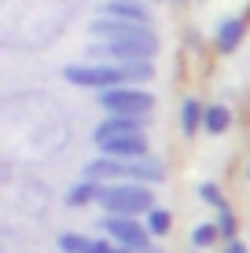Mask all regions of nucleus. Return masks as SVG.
<instances>
[{
    "label": "nucleus",
    "instance_id": "10",
    "mask_svg": "<svg viewBox=\"0 0 250 253\" xmlns=\"http://www.w3.org/2000/svg\"><path fill=\"white\" fill-rule=\"evenodd\" d=\"M107 136H144V118H129V114H107L96 125L92 139H107Z\"/></svg>",
    "mask_w": 250,
    "mask_h": 253
},
{
    "label": "nucleus",
    "instance_id": "22",
    "mask_svg": "<svg viewBox=\"0 0 250 253\" xmlns=\"http://www.w3.org/2000/svg\"><path fill=\"white\" fill-rule=\"evenodd\" d=\"M129 253H162V250H158V246L151 242V246H144V250H129Z\"/></svg>",
    "mask_w": 250,
    "mask_h": 253
},
{
    "label": "nucleus",
    "instance_id": "20",
    "mask_svg": "<svg viewBox=\"0 0 250 253\" xmlns=\"http://www.w3.org/2000/svg\"><path fill=\"white\" fill-rule=\"evenodd\" d=\"M92 253H129V250L118 246V242H110V239H96L92 242Z\"/></svg>",
    "mask_w": 250,
    "mask_h": 253
},
{
    "label": "nucleus",
    "instance_id": "12",
    "mask_svg": "<svg viewBox=\"0 0 250 253\" xmlns=\"http://www.w3.org/2000/svg\"><path fill=\"white\" fill-rule=\"evenodd\" d=\"M202 121H206V103L202 99L192 95V99L180 103V132H184V136H195L202 128Z\"/></svg>",
    "mask_w": 250,
    "mask_h": 253
},
{
    "label": "nucleus",
    "instance_id": "11",
    "mask_svg": "<svg viewBox=\"0 0 250 253\" xmlns=\"http://www.w3.org/2000/svg\"><path fill=\"white\" fill-rule=\"evenodd\" d=\"M103 15L148 26V4H144V0H107V4H103Z\"/></svg>",
    "mask_w": 250,
    "mask_h": 253
},
{
    "label": "nucleus",
    "instance_id": "6",
    "mask_svg": "<svg viewBox=\"0 0 250 253\" xmlns=\"http://www.w3.org/2000/svg\"><path fill=\"white\" fill-rule=\"evenodd\" d=\"M100 231H103V239L118 242V246H125V250H144V246H151L148 224L136 220V216H107V213H103Z\"/></svg>",
    "mask_w": 250,
    "mask_h": 253
},
{
    "label": "nucleus",
    "instance_id": "16",
    "mask_svg": "<svg viewBox=\"0 0 250 253\" xmlns=\"http://www.w3.org/2000/svg\"><path fill=\"white\" fill-rule=\"evenodd\" d=\"M92 242L96 239H89V235H77V231H63L55 239V246L63 250V253H92Z\"/></svg>",
    "mask_w": 250,
    "mask_h": 253
},
{
    "label": "nucleus",
    "instance_id": "17",
    "mask_svg": "<svg viewBox=\"0 0 250 253\" xmlns=\"http://www.w3.org/2000/svg\"><path fill=\"white\" fill-rule=\"evenodd\" d=\"M144 224H148L151 235H169V231H173V213H169V209H162V206H154L151 213L144 216Z\"/></svg>",
    "mask_w": 250,
    "mask_h": 253
},
{
    "label": "nucleus",
    "instance_id": "21",
    "mask_svg": "<svg viewBox=\"0 0 250 253\" xmlns=\"http://www.w3.org/2000/svg\"><path fill=\"white\" fill-rule=\"evenodd\" d=\"M221 253H250V250H247V242L236 239V242H225V250H221Z\"/></svg>",
    "mask_w": 250,
    "mask_h": 253
},
{
    "label": "nucleus",
    "instance_id": "23",
    "mask_svg": "<svg viewBox=\"0 0 250 253\" xmlns=\"http://www.w3.org/2000/svg\"><path fill=\"white\" fill-rule=\"evenodd\" d=\"M173 4H184V0H173Z\"/></svg>",
    "mask_w": 250,
    "mask_h": 253
},
{
    "label": "nucleus",
    "instance_id": "19",
    "mask_svg": "<svg viewBox=\"0 0 250 253\" xmlns=\"http://www.w3.org/2000/svg\"><path fill=\"white\" fill-rule=\"evenodd\" d=\"M217 228H221V239H225V242H236L239 220H236V213H232V209H221V213H217Z\"/></svg>",
    "mask_w": 250,
    "mask_h": 253
},
{
    "label": "nucleus",
    "instance_id": "13",
    "mask_svg": "<svg viewBox=\"0 0 250 253\" xmlns=\"http://www.w3.org/2000/svg\"><path fill=\"white\" fill-rule=\"evenodd\" d=\"M206 136H225L232 128V110L225 103H206V121H202Z\"/></svg>",
    "mask_w": 250,
    "mask_h": 253
},
{
    "label": "nucleus",
    "instance_id": "2",
    "mask_svg": "<svg viewBox=\"0 0 250 253\" xmlns=\"http://www.w3.org/2000/svg\"><path fill=\"white\" fill-rule=\"evenodd\" d=\"M81 180H96V184H144L154 187L166 180V169H162L158 158H136V162H122V158H92L85 162Z\"/></svg>",
    "mask_w": 250,
    "mask_h": 253
},
{
    "label": "nucleus",
    "instance_id": "3",
    "mask_svg": "<svg viewBox=\"0 0 250 253\" xmlns=\"http://www.w3.org/2000/svg\"><path fill=\"white\" fill-rule=\"evenodd\" d=\"M100 206L107 216H148L154 209V191L144 184H103Z\"/></svg>",
    "mask_w": 250,
    "mask_h": 253
},
{
    "label": "nucleus",
    "instance_id": "7",
    "mask_svg": "<svg viewBox=\"0 0 250 253\" xmlns=\"http://www.w3.org/2000/svg\"><path fill=\"white\" fill-rule=\"evenodd\" d=\"M100 107L107 114H129V118H148L154 107V95L144 88H107L100 92Z\"/></svg>",
    "mask_w": 250,
    "mask_h": 253
},
{
    "label": "nucleus",
    "instance_id": "8",
    "mask_svg": "<svg viewBox=\"0 0 250 253\" xmlns=\"http://www.w3.org/2000/svg\"><path fill=\"white\" fill-rule=\"evenodd\" d=\"M96 147L103 158H122V162H136L151 154L144 136H107V139H96Z\"/></svg>",
    "mask_w": 250,
    "mask_h": 253
},
{
    "label": "nucleus",
    "instance_id": "9",
    "mask_svg": "<svg viewBox=\"0 0 250 253\" xmlns=\"http://www.w3.org/2000/svg\"><path fill=\"white\" fill-rule=\"evenodd\" d=\"M243 37H247V15H228V19H221L213 44H217L221 55H232V51L243 44Z\"/></svg>",
    "mask_w": 250,
    "mask_h": 253
},
{
    "label": "nucleus",
    "instance_id": "26",
    "mask_svg": "<svg viewBox=\"0 0 250 253\" xmlns=\"http://www.w3.org/2000/svg\"><path fill=\"white\" fill-rule=\"evenodd\" d=\"M192 253H199V250H192Z\"/></svg>",
    "mask_w": 250,
    "mask_h": 253
},
{
    "label": "nucleus",
    "instance_id": "25",
    "mask_svg": "<svg viewBox=\"0 0 250 253\" xmlns=\"http://www.w3.org/2000/svg\"><path fill=\"white\" fill-rule=\"evenodd\" d=\"M151 4H158V0H151Z\"/></svg>",
    "mask_w": 250,
    "mask_h": 253
},
{
    "label": "nucleus",
    "instance_id": "14",
    "mask_svg": "<svg viewBox=\"0 0 250 253\" xmlns=\"http://www.w3.org/2000/svg\"><path fill=\"white\" fill-rule=\"evenodd\" d=\"M100 195H103V184L96 180H77V184L66 191V206H100Z\"/></svg>",
    "mask_w": 250,
    "mask_h": 253
},
{
    "label": "nucleus",
    "instance_id": "18",
    "mask_svg": "<svg viewBox=\"0 0 250 253\" xmlns=\"http://www.w3.org/2000/svg\"><path fill=\"white\" fill-rule=\"evenodd\" d=\"M199 198L206 206H213L221 213V209H228V202H225V195H221V187L213 184V180H206V184H199Z\"/></svg>",
    "mask_w": 250,
    "mask_h": 253
},
{
    "label": "nucleus",
    "instance_id": "15",
    "mask_svg": "<svg viewBox=\"0 0 250 253\" xmlns=\"http://www.w3.org/2000/svg\"><path fill=\"white\" fill-rule=\"evenodd\" d=\"M217 242H225V239H221L217 220H202V224L192 228V250H213Z\"/></svg>",
    "mask_w": 250,
    "mask_h": 253
},
{
    "label": "nucleus",
    "instance_id": "4",
    "mask_svg": "<svg viewBox=\"0 0 250 253\" xmlns=\"http://www.w3.org/2000/svg\"><path fill=\"white\" fill-rule=\"evenodd\" d=\"M154 55L158 44H144V41H100L85 48L89 63H151Z\"/></svg>",
    "mask_w": 250,
    "mask_h": 253
},
{
    "label": "nucleus",
    "instance_id": "1",
    "mask_svg": "<svg viewBox=\"0 0 250 253\" xmlns=\"http://www.w3.org/2000/svg\"><path fill=\"white\" fill-rule=\"evenodd\" d=\"M154 66L151 63H70L63 66V81L77 88H136V84L151 81Z\"/></svg>",
    "mask_w": 250,
    "mask_h": 253
},
{
    "label": "nucleus",
    "instance_id": "5",
    "mask_svg": "<svg viewBox=\"0 0 250 253\" xmlns=\"http://www.w3.org/2000/svg\"><path fill=\"white\" fill-rule=\"evenodd\" d=\"M89 37L100 41H144V44H158V33L144 22H125V19H110V15H100V19L89 22Z\"/></svg>",
    "mask_w": 250,
    "mask_h": 253
},
{
    "label": "nucleus",
    "instance_id": "24",
    "mask_svg": "<svg viewBox=\"0 0 250 253\" xmlns=\"http://www.w3.org/2000/svg\"><path fill=\"white\" fill-rule=\"evenodd\" d=\"M247 176H250V165H247Z\"/></svg>",
    "mask_w": 250,
    "mask_h": 253
}]
</instances>
